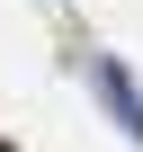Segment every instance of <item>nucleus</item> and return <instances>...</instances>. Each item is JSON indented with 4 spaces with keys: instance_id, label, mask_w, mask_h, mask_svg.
I'll list each match as a JSON object with an SVG mask.
<instances>
[{
    "instance_id": "nucleus-1",
    "label": "nucleus",
    "mask_w": 143,
    "mask_h": 152,
    "mask_svg": "<svg viewBox=\"0 0 143 152\" xmlns=\"http://www.w3.org/2000/svg\"><path fill=\"white\" fill-rule=\"evenodd\" d=\"M98 90L116 99V116H125V134L143 143V99H134V81H125V72H116V63H98Z\"/></svg>"
},
{
    "instance_id": "nucleus-2",
    "label": "nucleus",
    "mask_w": 143,
    "mask_h": 152,
    "mask_svg": "<svg viewBox=\"0 0 143 152\" xmlns=\"http://www.w3.org/2000/svg\"><path fill=\"white\" fill-rule=\"evenodd\" d=\"M0 152H9V143H0Z\"/></svg>"
}]
</instances>
